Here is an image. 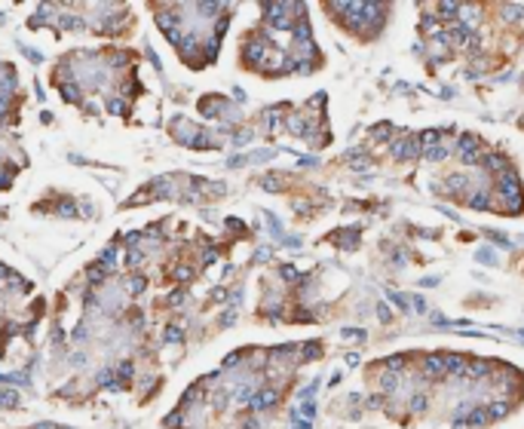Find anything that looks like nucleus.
Segmentation results:
<instances>
[{"mask_svg":"<svg viewBox=\"0 0 524 429\" xmlns=\"http://www.w3.org/2000/svg\"><path fill=\"white\" fill-rule=\"evenodd\" d=\"M466 184H469L466 175H450V178H448V187H450V190H463Z\"/></svg>","mask_w":524,"mask_h":429,"instance_id":"15","label":"nucleus"},{"mask_svg":"<svg viewBox=\"0 0 524 429\" xmlns=\"http://www.w3.org/2000/svg\"><path fill=\"white\" fill-rule=\"evenodd\" d=\"M414 307H417L420 313H426V303H423V297H414Z\"/></svg>","mask_w":524,"mask_h":429,"instance_id":"27","label":"nucleus"},{"mask_svg":"<svg viewBox=\"0 0 524 429\" xmlns=\"http://www.w3.org/2000/svg\"><path fill=\"white\" fill-rule=\"evenodd\" d=\"M500 19H503V22H518V19H524V6H521V3L503 6V9H500Z\"/></svg>","mask_w":524,"mask_h":429,"instance_id":"5","label":"nucleus"},{"mask_svg":"<svg viewBox=\"0 0 524 429\" xmlns=\"http://www.w3.org/2000/svg\"><path fill=\"white\" fill-rule=\"evenodd\" d=\"M386 368H392V374H402V368H405V356H389V359L383 362Z\"/></svg>","mask_w":524,"mask_h":429,"instance_id":"14","label":"nucleus"},{"mask_svg":"<svg viewBox=\"0 0 524 429\" xmlns=\"http://www.w3.org/2000/svg\"><path fill=\"white\" fill-rule=\"evenodd\" d=\"M267 123H270V126H273V129H276V126H279V123H282V117H279V111H267Z\"/></svg>","mask_w":524,"mask_h":429,"instance_id":"23","label":"nucleus"},{"mask_svg":"<svg viewBox=\"0 0 524 429\" xmlns=\"http://www.w3.org/2000/svg\"><path fill=\"white\" fill-rule=\"evenodd\" d=\"M377 316H380L383 322H389V307L386 303H377Z\"/></svg>","mask_w":524,"mask_h":429,"instance_id":"25","label":"nucleus"},{"mask_svg":"<svg viewBox=\"0 0 524 429\" xmlns=\"http://www.w3.org/2000/svg\"><path fill=\"white\" fill-rule=\"evenodd\" d=\"M491 203H487V193H472L469 196V209H487Z\"/></svg>","mask_w":524,"mask_h":429,"instance_id":"13","label":"nucleus"},{"mask_svg":"<svg viewBox=\"0 0 524 429\" xmlns=\"http://www.w3.org/2000/svg\"><path fill=\"white\" fill-rule=\"evenodd\" d=\"M445 359V374H466V359L463 356H457V353H450V356H442Z\"/></svg>","mask_w":524,"mask_h":429,"instance_id":"3","label":"nucleus"},{"mask_svg":"<svg viewBox=\"0 0 524 429\" xmlns=\"http://www.w3.org/2000/svg\"><path fill=\"white\" fill-rule=\"evenodd\" d=\"M347 365H359V356L356 353H347Z\"/></svg>","mask_w":524,"mask_h":429,"instance_id":"29","label":"nucleus"},{"mask_svg":"<svg viewBox=\"0 0 524 429\" xmlns=\"http://www.w3.org/2000/svg\"><path fill=\"white\" fill-rule=\"evenodd\" d=\"M389 300L395 303V307H402V310H408V297H405V294H395V291H389Z\"/></svg>","mask_w":524,"mask_h":429,"instance_id":"21","label":"nucleus"},{"mask_svg":"<svg viewBox=\"0 0 524 429\" xmlns=\"http://www.w3.org/2000/svg\"><path fill=\"white\" fill-rule=\"evenodd\" d=\"M273 402H276V392H273V389H261L258 396L251 399V408H258V411H261V408H270Z\"/></svg>","mask_w":524,"mask_h":429,"instance_id":"6","label":"nucleus"},{"mask_svg":"<svg viewBox=\"0 0 524 429\" xmlns=\"http://www.w3.org/2000/svg\"><path fill=\"white\" fill-rule=\"evenodd\" d=\"M313 414H316V408H313V402H303V417H306V423L313 420Z\"/></svg>","mask_w":524,"mask_h":429,"instance_id":"24","label":"nucleus"},{"mask_svg":"<svg viewBox=\"0 0 524 429\" xmlns=\"http://www.w3.org/2000/svg\"><path fill=\"white\" fill-rule=\"evenodd\" d=\"M487 368H491V362H484V359H472V362L466 365V374H469V377H484V374H487Z\"/></svg>","mask_w":524,"mask_h":429,"instance_id":"7","label":"nucleus"},{"mask_svg":"<svg viewBox=\"0 0 524 429\" xmlns=\"http://www.w3.org/2000/svg\"><path fill=\"white\" fill-rule=\"evenodd\" d=\"M380 386H383V389H395V386H399V374H392V371L383 374V377H380Z\"/></svg>","mask_w":524,"mask_h":429,"instance_id":"18","label":"nucleus"},{"mask_svg":"<svg viewBox=\"0 0 524 429\" xmlns=\"http://www.w3.org/2000/svg\"><path fill=\"white\" fill-rule=\"evenodd\" d=\"M460 25H466V22H472V19H478V9L475 6H460Z\"/></svg>","mask_w":524,"mask_h":429,"instance_id":"17","label":"nucleus"},{"mask_svg":"<svg viewBox=\"0 0 524 429\" xmlns=\"http://www.w3.org/2000/svg\"><path fill=\"white\" fill-rule=\"evenodd\" d=\"M460 156H463V163H466V166H472V163H478V159H481L478 150H469V153H460Z\"/></svg>","mask_w":524,"mask_h":429,"instance_id":"22","label":"nucleus"},{"mask_svg":"<svg viewBox=\"0 0 524 429\" xmlns=\"http://www.w3.org/2000/svg\"><path fill=\"white\" fill-rule=\"evenodd\" d=\"M475 144H478V141H475V135H469V132H466V135H460V141H457V147H460L463 153L475 150Z\"/></svg>","mask_w":524,"mask_h":429,"instance_id":"12","label":"nucleus"},{"mask_svg":"<svg viewBox=\"0 0 524 429\" xmlns=\"http://www.w3.org/2000/svg\"><path fill=\"white\" fill-rule=\"evenodd\" d=\"M423 368H426V374H432V377H442V374H445V359H442V356H426Z\"/></svg>","mask_w":524,"mask_h":429,"instance_id":"4","label":"nucleus"},{"mask_svg":"<svg viewBox=\"0 0 524 429\" xmlns=\"http://www.w3.org/2000/svg\"><path fill=\"white\" fill-rule=\"evenodd\" d=\"M368 405H371V408H380V405H383V399H380V396H374V399H368Z\"/></svg>","mask_w":524,"mask_h":429,"instance_id":"30","label":"nucleus"},{"mask_svg":"<svg viewBox=\"0 0 524 429\" xmlns=\"http://www.w3.org/2000/svg\"><path fill=\"white\" fill-rule=\"evenodd\" d=\"M503 166H506V159H503L500 153H487V156H484V169H491V172H500Z\"/></svg>","mask_w":524,"mask_h":429,"instance_id":"9","label":"nucleus"},{"mask_svg":"<svg viewBox=\"0 0 524 429\" xmlns=\"http://www.w3.org/2000/svg\"><path fill=\"white\" fill-rule=\"evenodd\" d=\"M417 150H420V138H408V141H395V144H392V153L399 156V159H408Z\"/></svg>","mask_w":524,"mask_h":429,"instance_id":"2","label":"nucleus"},{"mask_svg":"<svg viewBox=\"0 0 524 429\" xmlns=\"http://www.w3.org/2000/svg\"><path fill=\"white\" fill-rule=\"evenodd\" d=\"M509 402H491V408H487V420H500V417H506L509 414Z\"/></svg>","mask_w":524,"mask_h":429,"instance_id":"8","label":"nucleus"},{"mask_svg":"<svg viewBox=\"0 0 524 429\" xmlns=\"http://www.w3.org/2000/svg\"><path fill=\"white\" fill-rule=\"evenodd\" d=\"M469 426H484L487 423V411H481V408H475V411H469V420H466Z\"/></svg>","mask_w":524,"mask_h":429,"instance_id":"10","label":"nucleus"},{"mask_svg":"<svg viewBox=\"0 0 524 429\" xmlns=\"http://www.w3.org/2000/svg\"><path fill=\"white\" fill-rule=\"evenodd\" d=\"M439 12H442V15H450V19H454V15H460V3H442V6H439Z\"/></svg>","mask_w":524,"mask_h":429,"instance_id":"20","label":"nucleus"},{"mask_svg":"<svg viewBox=\"0 0 524 429\" xmlns=\"http://www.w3.org/2000/svg\"><path fill=\"white\" fill-rule=\"evenodd\" d=\"M500 193L506 200H521V181L515 172H503L500 175Z\"/></svg>","mask_w":524,"mask_h":429,"instance_id":"1","label":"nucleus"},{"mask_svg":"<svg viewBox=\"0 0 524 429\" xmlns=\"http://www.w3.org/2000/svg\"><path fill=\"white\" fill-rule=\"evenodd\" d=\"M426 405H429V399L423 396V392H417V396L411 399V408H414V411H426Z\"/></svg>","mask_w":524,"mask_h":429,"instance_id":"19","label":"nucleus"},{"mask_svg":"<svg viewBox=\"0 0 524 429\" xmlns=\"http://www.w3.org/2000/svg\"><path fill=\"white\" fill-rule=\"evenodd\" d=\"M448 153H450V150H448L445 144H436V147H429V150H426V159H432V163H439V159H445Z\"/></svg>","mask_w":524,"mask_h":429,"instance_id":"11","label":"nucleus"},{"mask_svg":"<svg viewBox=\"0 0 524 429\" xmlns=\"http://www.w3.org/2000/svg\"><path fill=\"white\" fill-rule=\"evenodd\" d=\"M478 261H484V264H491V261H494V255H491V252H481V255H478Z\"/></svg>","mask_w":524,"mask_h":429,"instance_id":"28","label":"nucleus"},{"mask_svg":"<svg viewBox=\"0 0 524 429\" xmlns=\"http://www.w3.org/2000/svg\"><path fill=\"white\" fill-rule=\"evenodd\" d=\"M319 353H322V350H319V344H306V350L300 353V359H303V362H310V359H319Z\"/></svg>","mask_w":524,"mask_h":429,"instance_id":"16","label":"nucleus"},{"mask_svg":"<svg viewBox=\"0 0 524 429\" xmlns=\"http://www.w3.org/2000/svg\"><path fill=\"white\" fill-rule=\"evenodd\" d=\"M282 276H285V279H295V276H298V273H295V270H292V267H282Z\"/></svg>","mask_w":524,"mask_h":429,"instance_id":"26","label":"nucleus"}]
</instances>
